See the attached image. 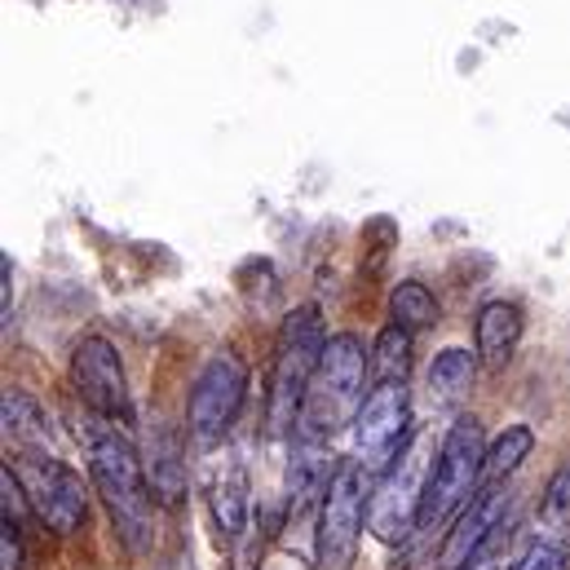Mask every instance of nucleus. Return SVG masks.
Returning a JSON list of instances; mask_svg holds the SVG:
<instances>
[{"label":"nucleus","instance_id":"1","mask_svg":"<svg viewBox=\"0 0 570 570\" xmlns=\"http://www.w3.org/2000/svg\"><path fill=\"white\" fill-rule=\"evenodd\" d=\"M89 478L129 544V553H150L155 540V509H150V487H146L142 460L134 442L116 429H94L89 433Z\"/></svg>","mask_w":570,"mask_h":570},{"label":"nucleus","instance_id":"2","mask_svg":"<svg viewBox=\"0 0 570 570\" xmlns=\"http://www.w3.org/2000/svg\"><path fill=\"white\" fill-rule=\"evenodd\" d=\"M372 372V354L363 345V336L354 332H336L323 345L318 372L309 381L305 407H301V425L309 442L332 438L341 425H354L358 407H363V381Z\"/></svg>","mask_w":570,"mask_h":570},{"label":"nucleus","instance_id":"3","mask_svg":"<svg viewBox=\"0 0 570 570\" xmlns=\"http://www.w3.org/2000/svg\"><path fill=\"white\" fill-rule=\"evenodd\" d=\"M433 464H438V446H433V433L416 429L399 455L385 464L372 500H367V527L376 540L385 544H403L416 527H421V509H425V491L429 478H433Z\"/></svg>","mask_w":570,"mask_h":570},{"label":"nucleus","instance_id":"4","mask_svg":"<svg viewBox=\"0 0 570 570\" xmlns=\"http://www.w3.org/2000/svg\"><path fill=\"white\" fill-rule=\"evenodd\" d=\"M323 345H327V336H323L318 305L292 309L284 332H279V345H275V367H271V399H266L271 438H284L292 433V425H301V407H305L309 381L318 372Z\"/></svg>","mask_w":570,"mask_h":570},{"label":"nucleus","instance_id":"5","mask_svg":"<svg viewBox=\"0 0 570 570\" xmlns=\"http://www.w3.org/2000/svg\"><path fill=\"white\" fill-rule=\"evenodd\" d=\"M482 469H487L482 425L473 416H455L451 429L442 433V442H438V464H433L425 509H421V527L425 531H438L442 522H451L469 504V495L482 482Z\"/></svg>","mask_w":570,"mask_h":570},{"label":"nucleus","instance_id":"6","mask_svg":"<svg viewBox=\"0 0 570 570\" xmlns=\"http://www.w3.org/2000/svg\"><path fill=\"white\" fill-rule=\"evenodd\" d=\"M22 495H27V509L53 531V535H71L80 531L85 522V509H89V495H85V482L71 464H62L58 455H40V451H18L9 464H4Z\"/></svg>","mask_w":570,"mask_h":570},{"label":"nucleus","instance_id":"7","mask_svg":"<svg viewBox=\"0 0 570 570\" xmlns=\"http://www.w3.org/2000/svg\"><path fill=\"white\" fill-rule=\"evenodd\" d=\"M363 540V473L358 464H336L327 491L318 495V570H350Z\"/></svg>","mask_w":570,"mask_h":570},{"label":"nucleus","instance_id":"8","mask_svg":"<svg viewBox=\"0 0 570 570\" xmlns=\"http://www.w3.org/2000/svg\"><path fill=\"white\" fill-rule=\"evenodd\" d=\"M248 394V367L239 354L222 350L204 363V372L190 385V403H186V425L195 433V442H217L226 438V429L235 425L239 407Z\"/></svg>","mask_w":570,"mask_h":570},{"label":"nucleus","instance_id":"9","mask_svg":"<svg viewBox=\"0 0 570 570\" xmlns=\"http://www.w3.org/2000/svg\"><path fill=\"white\" fill-rule=\"evenodd\" d=\"M71 385L76 394L102 416V421H129V376L120 363V350L107 336H85L71 354Z\"/></svg>","mask_w":570,"mask_h":570},{"label":"nucleus","instance_id":"10","mask_svg":"<svg viewBox=\"0 0 570 570\" xmlns=\"http://www.w3.org/2000/svg\"><path fill=\"white\" fill-rule=\"evenodd\" d=\"M412 425V394H407V381H390V385H376L358 416H354V446H358V460L367 469L376 464H390L399 455V446L407 442L403 433Z\"/></svg>","mask_w":570,"mask_h":570},{"label":"nucleus","instance_id":"11","mask_svg":"<svg viewBox=\"0 0 570 570\" xmlns=\"http://www.w3.org/2000/svg\"><path fill=\"white\" fill-rule=\"evenodd\" d=\"M504 513H509V491L500 482H491L487 491H478V500H469L455 518V527L446 531L442 549H438V570H464L500 531H504Z\"/></svg>","mask_w":570,"mask_h":570},{"label":"nucleus","instance_id":"12","mask_svg":"<svg viewBox=\"0 0 570 570\" xmlns=\"http://www.w3.org/2000/svg\"><path fill=\"white\" fill-rule=\"evenodd\" d=\"M522 309L513 305V301H487L482 309H478V323H473V341H478V354H482V363L491 367V372H500L509 358H513V350H518V341H522Z\"/></svg>","mask_w":570,"mask_h":570},{"label":"nucleus","instance_id":"13","mask_svg":"<svg viewBox=\"0 0 570 570\" xmlns=\"http://www.w3.org/2000/svg\"><path fill=\"white\" fill-rule=\"evenodd\" d=\"M253 491H248V469H244V460H226L222 469H217V478H213V518H217V527H222V535L226 540H239L244 531H248V509H253V500H248Z\"/></svg>","mask_w":570,"mask_h":570},{"label":"nucleus","instance_id":"14","mask_svg":"<svg viewBox=\"0 0 570 570\" xmlns=\"http://www.w3.org/2000/svg\"><path fill=\"white\" fill-rule=\"evenodd\" d=\"M327 469H323V455H318V446L305 438V446H301V455L292 460V469H287V513L296 518L314 495H323L327 491Z\"/></svg>","mask_w":570,"mask_h":570},{"label":"nucleus","instance_id":"15","mask_svg":"<svg viewBox=\"0 0 570 570\" xmlns=\"http://www.w3.org/2000/svg\"><path fill=\"white\" fill-rule=\"evenodd\" d=\"M407 367H412V332L390 323L372 345V376L376 385H390V381H407Z\"/></svg>","mask_w":570,"mask_h":570},{"label":"nucleus","instance_id":"16","mask_svg":"<svg viewBox=\"0 0 570 570\" xmlns=\"http://www.w3.org/2000/svg\"><path fill=\"white\" fill-rule=\"evenodd\" d=\"M531 451H535V429L509 425L500 438H495V446L487 451L482 482H504L509 473H518V464H522V460H531Z\"/></svg>","mask_w":570,"mask_h":570},{"label":"nucleus","instance_id":"17","mask_svg":"<svg viewBox=\"0 0 570 570\" xmlns=\"http://www.w3.org/2000/svg\"><path fill=\"white\" fill-rule=\"evenodd\" d=\"M473 385V354L469 350H442L429 367V394L433 403H455Z\"/></svg>","mask_w":570,"mask_h":570},{"label":"nucleus","instance_id":"18","mask_svg":"<svg viewBox=\"0 0 570 570\" xmlns=\"http://www.w3.org/2000/svg\"><path fill=\"white\" fill-rule=\"evenodd\" d=\"M390 318L399 327H407V332H425V327L438 323V301H433V292L425 284L407 279V284L394 287V296H390Z\"/></svg>","mask_w":570,"mask_h":570},{"label":"nucleus","instance_id":"19","mask_svg":"<svg viewBox=\"0 0 570 570\" xmlns=\"http://www.w3.org/2000/svg\"><path fill=\"white\" fill-rule=\"evenodd\" d=\"M150 460V487L164 495V500H181V487H186V473H181V460H177V446H173V438H159V442H150V451H146Z\"/></svg>","mask_w":570,"mask_h":570},{"label":"nucleus","instance_id":"20","mask_svg":"<svg viewBox=\"0 0 570 570\" xmlns=\"http://www.w3.org/2000/svg\"><path fill=\"white\" fill-rule=\"evenodd\" d=\"M540 527L553 531V535L570 531V460L549 478V487L540 495Z\"/></svg>","mask_w":570,"mask_h":570},{"label":"nucleus","instance_id":"21","mask_svg":"<svg viewBox=\"0 0 570 570\" xmlns=\"http://www.w3.org/2000/svg\"><path fill=\"white\" fill-rule=\"evenodd\" d=\"M4 433H9L13 442H40V438H45V421H40L36 403L22 399L18 390L4 394Z\"/></svg>","mask_w":570,"mask_h":570},{"label":"nucleus","instance_id":"22","mask_svg":"<svg viewBox=\"0 0 570 570\" xmlns=\"http://www.w3.org/2000/svg\"><path fill=\"white\" fill-rule=\"evenodd\" d=\"M509 570H567V549H558V544H531Z\"/></svg>","mask_w":570,"mask_h":570},{"label":"nucleus","instance_id":"23","mask_svg":"<svg viewBox=\"0 0 570 570\" xmlns=\"http://www.w3.org/2000/svg\"><path fill=\"white\" fill-rule=\"evenodd\" d=\"M173 570H195V567H190V558H181V562H173Z\"/></svg>","mask_w":570,"mask_h":570}]
</instances>
